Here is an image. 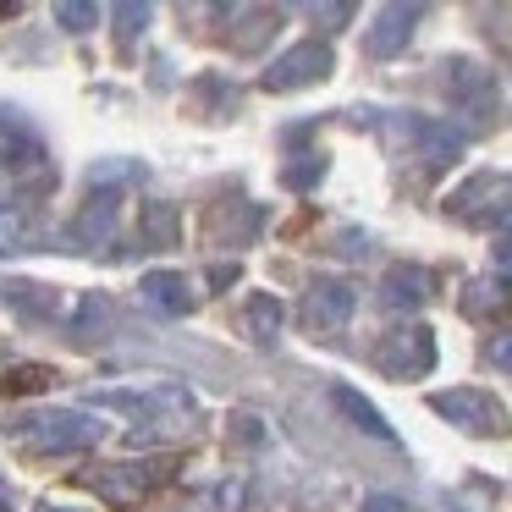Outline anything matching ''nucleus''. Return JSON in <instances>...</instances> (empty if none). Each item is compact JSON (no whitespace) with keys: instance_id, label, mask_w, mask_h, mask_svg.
<instances>
[{"instance_id":"nucleus-1","label":"nucleus","mask_w":512,"mask_h":512,"mask_svg":"<svg viewBox=\"0 0 512 512\" xmlns=\"http://www.w3.org/2000/svg\"><path fill=\"white\" fill-rule=\"evenodd\" d=\"M89 408H116L138 424L127 441L133 446H160V441H188L204 424V408L188 386L177 380H155V386H105L89 397Z\"/></svg>"},{"instance_id":"nucleus-2","label":"nucleus","mask_w":512,"mask_h":512,"mask_svg":"<svg viewBox=\"0 0 512 512\" xmlns=\"http://www.w3.org/2000/svg\"><path fill=\"white\" fill-rule=\"evenodd\" d=\"M111 435V424L94 408H34L23 419H12V441L23 452L39 457H61V452H94Z\"/></svg>"},{"instance_id":"nucleus-3","label":"nucleus","mask_w":512,"mask_h":512,"mask_svg":"<svg viewBox=\"0 0 512 512\" xmlns=\"http://www.w3.org/2000/svg\"><path fill=\"white\" fill-rule=\"evenodd\" d=\"M380 138L391 155L419 160V166H452L463 155V133L441 116H419V111H386L380 116Z\"/></svg>"},{"instance_id":"nucleus-4","label":"nucleus","mask_w":512,"mask_h":512,"mask_svg":"<svg viewBox=\"0 0 512 512\" xmlns=\"http://www.w3.org/2000/svg\"><path fill=\"white\" fill-rule=\"evenodd\" d=\"M446 215L479 232H512V171H474L446 193Z\"/></svg>"},{"instance_id":"nucleus-5","label":"nucleus","mask_w":512,"mask_h":512,"mask_svg":"<svg viewBox=\"0 0 512 512\" xmlns=\"http://www.w3.org/2000/svg\"><path fill=\"white\" fill-rule=\"evenodd\" d=\"M430 413L446 419L463 435H512V413L501 408L496 391L479 386H452V391H430Z\"/></svg>"},{"instance_id":"nucleus-6","label":"nucleus","mask_w":512,"mask_h":512,"mask_svg":"<svg viewBox=\"0 0 512 512\" xmlns=\"http://www.w3.org/2000/svg\"><path fill=\"white\" fill-rule=\"evenodd\" d=\"M441 89H446V100H452L457 116L490 122V116L501 111V83H496V72H490L485 61H474V56L441 61Z\"/></svg>"},{"instance_id":"nucleus-7","label":"nucleus","mask_w":512,"mask_h":512,"mask_svg":"<svg viewBox=\"0 0 512 512\" xmlns=\"http://www.w3.org/2000/svg\"><path fill=\"white\" fill-rule=\"evenodd\" d=\"M435 358H441V347H435V331L430 325H397V331L380 336L375 347V369L386 380H424L435 369Z\"/></svg>"},{"instance_id":"nucleus-8","label":"nucleus","mask_w":512,"mask_h":512,"mask_svg":"<svg viewBox=\"0 0 512 512\" xmlns=\"http://www.w3.org/2000/svg\"><path fill=\"white\" fill-rule=\"evenodd\" d=\"M166 479H171L166 463H100V468H89V474H78V485H89L94 496L111 501V507H138V501H149Z\"/></svg>"},{"instance_id":"nucleus-9","label":"nucleus","mask_w":512,"mask_h":512,"mask_svg":"<svg viewBox=\"0 0 512 512\" xmlns=\"http://www.w3.org/2000/svg\"><path fill=\"white\" fill-rule=\"evenodd\" d=\"M331 72H336V50L325 45V39H303V45L281 50V56L270 61L265 78H259V89L265 94H298V89L325 83Z\"/></svg>"},{"instance_id":"nucleus-10","label":"nucleus","mask_w":512,"mask_h":512,"mask_svg":"<svg viewBox=\"0 0 512 512\" xmlns=\"http://www.w3.org/2000/svg\"><path fill=\"white\" fill-rule=\"evenodd\" d=\"M358 314V287L347 276H309L303 287V331L336 336L347 331V320Z\"/></svg>"},{"instance_id":"nucleus-11","label":"nucleus","mask_w":512,"mask_h":512,"mask_svg":"<svg viewBox=\"0 0 512 512\" xmlns=\"http://www.w3.org/2000/svg\"><path fill=\"white\" fill-rule=\"evenodd\" d=\"M138 298L160 320H188L199 309V292H193V281L182 270H149V276H138Z\"/></svg>"},{"instance_id":"nucleus-12","label":"nucleus","mask_w":512,"mask_h":512,"mask_svg":"<svg viewBox=\"0 0 512 512\" xmlns=\"http://www.w3.org/2000/svg\"><path fill=\"white\" fill-rule=\"evenodd\" d=\"M116 215H122V188H89L78 221H72V243L78 248H105L116 237Z\"/></svg>"},{"instance_id":"nucleus-13","label":"nucleus","mask_w":512,"mask_h":512,"mask_svg":"<svg viewBox=\"0 0 512 512\" xmlns=\"http://www.w3.org/2000/svg\"><path fill=\"white\" fill-rule=\"evenodd\" d=\"M419 23H424V6H380L375 23L364 28V50L375 61L397 56V50H408V39H413V28H419Z\"/></svg>"},{"instance_id":"nucleus-14","label":"nucleus","mask_w":512,"mask_h":512,"mask_svg":"<svg viewBox=\"0 0 512 512\" xmlns=\"http://www.w3.org/2000/svg\"><path fill=\"white\" fill-rule=\"evenodd\" d=\"M45 166V138L17 111H0V171H34Z\"/></svg>"},{"instance_id":"nucleus-15","label":"nucleus","mask_w":512,"mask_h":512,"mask_svg":"<svg viewBox=\"0 0 512 512\" xmlns=\"http://www.w3.org/2000/svg\"><path fill=\"white\" fill-rule=\"evenodd\" d=\"M435 298V276L424 265H391L386 276H380V303L397 314H413L424 309V303Z\"/></svg>"},{"instance_id":"nucleus-16","label":"nucleus","mask_w":512,"mask_h":512,"mask_svg":"<svg viewBox=\"0 0 512 512\" xmlns=\"http://www.w3.org/2000/svg\"><path fill=\"white\" fill-rule=\"evenodd\" d=\"M45 243H50V232H45V215H39V210H28V204L0 210V259L39 254Z\"/></svg>"},{"instance_id":"nucleus-17","label":"nucleus","mask_w":512,"mask_h":512,"mask_svg":"<svg viewBox=\"0 0 512 512\" xmlns=\"http://www.w3.org/2000/svg\"><path fill=\"white\" fill-rule=\"evenodd\" d=\"M259 226H265V210H259V204H243V199H237V204H215V210H210V243L215 248H243Z\"/></svg>"},{"instance_id":"nucleus-18","label":"nucleus","mask_w":512,"mask_h":512,"mask_svg":"<svg viewBox=\"0 0 512 512\" xmlns=\"http://www.w3.org/2000/svg\"><path fill=\"white\" fill-rule=\"evenodd\" d=\"M0 298L12 303L23 320H34V325H56L61 320V292L56 287H39V281H6Z\"/></svg>"},{"instance_id":"nucleus-19","label":"nucleus","mask_w":512,"mask_h":512,"mask_svg":"<svg viewBox=\"0 0 512 512\" xmlns=\"http://www.w3.org/2000/svg\"><path fill=\"white\" fill-rule=\"evenodd\" d=\"M111 325H116V303L105 298V292H83L78 309H72V320H67V331H72V342L94 347V342L111 336Z\"/></svg>"},{"instance_id":"nucleus-20","label":"nucleus","mask_w":512,"mask_h":512,"mask_svg":"<svg viewBox=\"0 0 512 512\" xmlns=\"http://www.w3.org/2000/svg\"><path fill=\"white\" fill-rule=\"evenodd\" d=\"M331 402H336V413H342V419H353V430L375 435V441H397V430L386 424V413H380L375 402L364 397V391H353V386H331Z\"/></svg>"},{"instance_id":"nucleus-21","label":"nucleus","mask_w":512,"mask_h":512,"mask_svg":"<svg viewBox=\"0 0 512 512\" xmlns=\"http://www.w3.org/2000/svg\"><path fill=\"white\" fill-rule=\"evenodd\" d=\"M281 320H287V309H281L276 292H254V298L243 303V331L254 347H276L281 342Z\"/></svg>"},{"instance_id":"nucleus-22","label":"nucleus","mask_w":512,"mask_h":512,"mask_svg":"<svg viewBox=\"0 0 512 512\" xmlns=\"http://www.w3.org/2000/svg\"><path fill=\"white\" fill-rule=\"evenodd\" d=\"M457 303H463L468 320H501V314L512 309V292H507V281H501V276H474Z\"/></svg>"},{"instance_id":"nucleus-23","label":"nucleus","mask_w":512,"mask_h":512,"mask_svg":"<svg viewBox=\"0 0 512 512\" xmlns=\"http://www.w3.org/2000/svg\"><path fill=\"white\" fill-rule=\"evenodd\" d=\"M138 226H144V243L149 248H177L182 237V210L166 199H149L144 210H138Z\"/></svg>"},{"instance_id":"nucleus-24","label":"nucleus","mask_w":512,"mask_h":512,"mask_svg":"<svg viewBox=\"0 0 512 512\" xmlns=\"http://www.w3.org/2000/svg\"><path fill=\"white\" fill-rule=\"evenodd\" d=\"M56 23L67 28V34H89V28L100 23V6H94V0H61Z\"/></svg>"},{"instance_id":"nucleus-25","label":"nucleus","mask_w":512,"mask_h":512,"mask_svg":"<svg viewBox=\"0 0 512 512\" xmlns=\"http://www.w3.org/2000/svg\"><path fill=\"white\" fill-rule=\"evenodd\" d=\"M45 391V386H56V369L50 364H23V369H12V375H6V391Z\"/></svg>"},{"instance_id":"nucleus-26","label":"nucleus","mask_w":512,"mask_h":512,"mask_svg":"<svg viewBox=\"0 0 512 512\" xmlns=\"http://www.w3.org/2000/svg\"><path fill=\"white\" fill-rule=\"evenodd\" d=\"M149 17H155V6H144V0H133V6H122V12H116V23H122V28H116V34H122V45L144 34Z\"/></svg>"},{"instance_id":"nucleus-27","label":"nucleus","mask_w":512,"mask_h":512,"mask_svg":"<svg viewBox=\"0 0 512 512\" xmlns=\"http://www.w3.org/2000/svg\"><path fill=\"white\" fill-rule=\"evenodd\" d=\"M485 358H490V369H501V375H512V331L490 336V342H485Z\"/></svg>"},{"instance_id":"nucleus-28","label":"nucleus","mask_w":512,"mask_h":512,"mask_svg":"<svg viewBox=\"0 0 512 512\" xmlns=\"http://www.w3.org/2000/svg\"><path fill=\"white\" fill-rule=\"evenodd\" d=\"M358 512H419L408 496H391V490H375V496H364V507Z\"/></svg>"},{"instance_id":"nucleus-29","label":"nucleus","mask_w":512,"mask_h":512,"mask_svg":"<svg viewBox=\"0 0 512 512\" xmlns=\"http://www.w3.org/2000/svg\"><path fill=\"white\" fill-rule=\"evenodd\" d=\"M325 177V160L309 155V166H287V188H309V182Z\"/></svg>"},{"instance_id":"nucleus-30","label":"nucleus","mask_w":512,"mask_h":512,"mask_svg":"<svg viewBox=\"0 0 512 512\" xmlns=\"http://www.w3.org/2000/svg\"><path fill=\"white\" fill-rule=\"evenodd\" d=\"M314 23H353V6H309Z\"/></svg>"},{"instance_id":"nucleus-31","label":"nucleus","mask_w":512,"mask_h":512,"mask_svg":"<svg viewBox=\"0 0 512 512\" xmlns=\"http://www.w3.org/2000/svg\"><path fill=\"white\" fill-rule=\"evenodd\" d=\"M496 270H501V276H512V237H501V243H496Z\"/></svg>"},{"instance_id":"nucleus-32","label":"nucleus","mask_w":512,"mask_h":512,"mask_svg":"<svg viewBox=\"0 0 512 512\" xmlns=\"http://www.w3.org/2000/svg\"><path fill=\"white\" fill-rule=\"evenodd\" d=\"M232 281H237V265H215L210 270V287H232Z\"/></svg>"},{"instance_id":"nucleus-33","label":"nucleus","mask_w":512,"mask_h":512,"mask_svg":"<svg viewBox=\"0 0 512 512\" xmlns=\"http://www.w3.org/2000/svg\"><path fill=\"white\" fill-rule=\"evenodd\" d=\"M39 512H78V507H61V501H39ZM89 512V507H83Z\"/></svg>"}]
</instances>
